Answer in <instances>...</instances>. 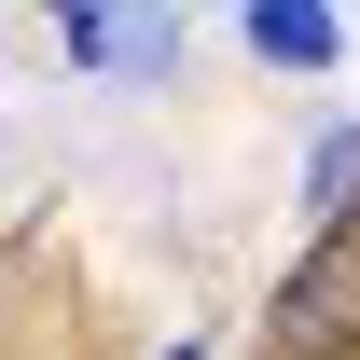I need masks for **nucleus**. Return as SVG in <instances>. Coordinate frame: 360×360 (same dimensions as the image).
I'll list each match as a JSON object with an SVG mask.
<instances>
[{
	"instance_id": "nucleus-2",
	"label": "nucleus",
	"mask_w": 360,
	"mask_h": 360,
	"mask_svg": "<svg viewBox=\"0 0 360 360\" xmlns=\"http://www.w3.org/2000/svg\"><path fill=\"white\" fill-rule=\"evenodd\" d=\"M333 42H347V28H333L319 0H264V14H250V56H277V70H333Z\"/></svg>"
},
{
	"instance_id": "nucleus-3",
	"label": "nucleus",
	"mask_w": 360,
	"mask_h": 360,
	"mask_svg": "<svg viewBox=\"0 0 360 360\" xmlns=\"http://www.w3.org/2000/svg\"><path fill=\"white\" fill-rule=\"evenodd\" d=\"M167 360H208V347H167Z\"/></svg>"
},
{
	"instance_id": "nucleus-1",
	"label": "nucleus",
	"mask_w": 360,
	"mask_h": 360,
	"mask_svg": "<svg viewBox=\"0 0 360 360\" xmlns=\"http://www.w3.org/2000/svg\"><path fill=\"white\" fill-rule=\"evenodd\" d=\"M360 333V236H319L277 291V347H347Z\"/></svg>"
}]
</instances>
